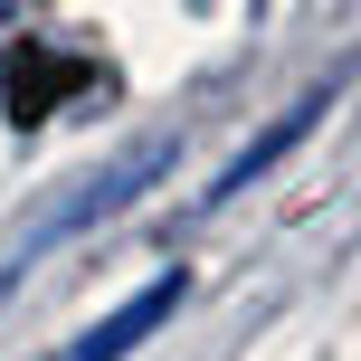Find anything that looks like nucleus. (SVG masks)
Listing matches in <instances>:
<instances>
[{
	"instance_id": "f257e3e1",
	"label": "nucleus",
	"mask_w": 361,
	"mask_h": 361,
	"mask_svg": "<svg viewBox=\"0 0 361 361\" xmlns=\"http://www.w3.org/2000/svg\"><path fill=\"white\" fill-rule=\"evenodd\" d=\"M180 295H190V276H180V267H162L143 295H124V305H114L105 324H86L67 352H48V361H124L133 343H152V333H162L171 314H180Z\"/></svg>"
},
{
	"instance_id": "f03ea898",
	"label": "nucleus",
	"mask_w": 361,
	"mask_h": 361,
	"mask_svg": "<svg viewBox=\"0 0 361 361\" xmlns=\"http://www.w3.org/2000/svg\"><path fill=\"white\" fill-rule=\"evenodd\" d=\"M57 86H86V67L76 57H48V48H19L10 57V124H38Z\"/></svg>"
},
{
	"instance_id": "7ed1b4c3",
	"label": "nucleus",
	"mask_w": 361,
	"mask_h": 361,
	"mask_svg": "<svg viewBox=\"0 0 361 361\" xmlns=\"http://www.w3.org/2000/svg\"><path fill=\"white\" fill-rule=\"evenodd\" d=\"M314 114H324V95H305V105H286V114H276V124H267V133H257V143H247V152H238V162H228V171H219V180H209V200H228V190H247V180H257V171H267V162H276V152H286V143H305V133H314Z\"/></svg>"
}]
</instances>
